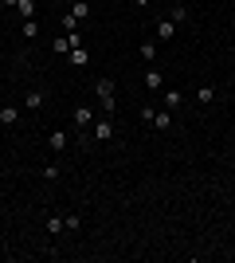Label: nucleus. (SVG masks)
<instances>
[{"label": "nucleus", "mask_w": 235, "mask_h": 263, "mask_svg": "<svg viewBox=\"0 0 235 263\" xmlns=\"http://www.w3.org/2000/svg\"><path fill=\"white\" fill-rule=\"evenodd\" d=\"M94 95H98V106H102V114L110 118V114H114V79H110V75H102L98 83H94Z\"/></svg>", "instance_id": "f257e3e1"}, {"label": "nucleus", "mask_w": 235, "mask_h": 263, "mask_svg": "<svg viewBox=\"0 0 235 263\" xmlns=\"http://www.w3.org/2000/svg\"><path fill=\"white\" fill-rule=\"evenodd\" d=\"M90 134H94V142H114V118H94V126H90Z\"/></svg>", "instance_id": "f03ea898"}, {"label": "nucleus", "mask_w": 235, "mask_h": 263, "mask_svg": "<svg viewBox=\"0 0 235 263\" xmlns=\"http://www.w3.org/2000/svg\"><path fill=\"white\" fill-rule=\"evenodd\" d=\"M177 32H180V28H177V24H173V20L165 16V20H157V28H153V40H157V44H165V40H173Z\"/></svg>", "instance_id": "7ed1b4c3"}, {"label": "nucleus", "mask_w": 235, "mask_h": 263, "mask_svg": "<svg viewBox=\"0 0 235 263\" xmlns=\"http://www.w3.org/2000/svg\"><path fill=\"white\" fill-rule=\"evenodd\" d=\"M71 118H75V126H78V130L87 134L90 126H94V110H90V106H75V110H71Z\"/></svg>", "instance_id": "20e7f679"}, {"label": "nucleus", "mask_w": 235, "mask_h": 263, "mask_svg": "<svg viewBox=\"0 0 235 263\" xmlns=\"http://www.w3.org/2000/svg\"><path fill=\"white\" fill-rule=\"evenodd\" d=\"M149 126H153V130H161V134L173 130V110H165V106L153 110V122H149Z\"/></svg>", "instance_id": "39448f33"}, {"label": "nucleus", "mask_w": 235, "mask_h": 263, "mask_svg": "<svg viewBox=\"0 0 235 263\" xmlns=\"http://www.w3.org/2000/svg\"><path fill=\"white\" fill-rule=\"evenodd\" d=\"M47 145H51L55 154H63V149L71 145V134L67 130H51V134H47Z\"/></svg>", "instance_id": "423d86ee"}, {"label": "nucleus", "mask_w": 235, "mask_h": 263, "mask_svg": "<svg viewBox=\"0 0 235 263\" xmlns=\"http://www.w3.org/2000/svg\"><path fill=\"white\" fill-rule=\"evenodd\" d=\"M145 90H153V95H161V90H165V75H161L157 67H149V71H145Z\"/></svg>", "instance_id": "0eeeda50"}, {"label": "nucleus", "mask_w": 235, "mask_h": 263, "mask_svg": "<svg viewBox=\"0 0 235 263\" xmlns=\"http://www.w3.org/2000/svg\"><path fill=\"white\" fill-rule=\"evenodd\" d=\"M16 122H20V106L4 102V106H0V126H16Z\"/></svg>", "instance_id": "6e6552de"}, {"label": "nucleus", "mask_w": 235, "mask_h": 263, "mask_svg": "<svg viewBox=\"0 0 235 263\" xmlns=\"http://www.w3.org/2000/svg\"><path fill=\"white\" fill-rule=\"evenodd\" d=\"M24 110H44V90H28V95H24Z\"/></svg>", "instance_id": "1a4fd4ad"}, {"label": "nucleus", "mask_w": 235, "mask_h": 263, "mask_svg": "<svg viewBox=\"0 0 235 263\" xmlns=\"http://www.w3.org/2000/svg\"><path fill=\"white\" fill-rule=\"evenodd\" d=\"M161 95H165V99H161V102H165V110H173V114H177L180 102H184V99H180V90H161Z\"/></svg>", "instance_id": "9d476101"}, {"label": "nucleus", "mask_w": 235, "mask_h": 263, "mask_svg": "<svg viewBox=\"0 0 235 263\" xmlns=\"http://www.w3.org/2000/svg\"><path fill=\"white\" fill-rule=\"evenodd\" d=\"M71 16H75V20L82 24V20L90 16V4H87V0H71Z\"/></svg>", "instance_id": "9b49d317"}, {"label": "nucleus", "mask_w": 235, "mask_h": 263, "mask_svg": "<svg viewBox=\"0 0 235 263\" xmlns=\"http://www.w3.org/2000/svg\"><path fill=\"white\" fill-rule=\"evenodd\" d=\"M157 51H161V47H157V40H141V59H145V63H153Z\"/></svg>", "instance_id": "f8f14e48"}, {"label": "nucleus", "mask_w": 235, "mask_h": 263, "mask_svg": "<svg viewBox=\"0 0 235 263\" xmlns=\"http://www.w3.org/2000/svg\"><path fill=\"white\" fill-rule=\"evenodd\" d=\"M196 102H200V106H212L216 102V87H196Z\"/></svg>", "instance_id": "ddd939ff"}, {"label": "nucleus", "mask_w": 235, "mask_h": 263, "mask_svg": "<svg viewBox=\"0 0 235 263\" xmlns=\"http://www.w3.org/2000/svg\"><path fill=\"white\" fill-rule=\"evenodd\" d=\"M16 12H20V20H35V0H20Z\"/></svg>", "instance_id": "4468645a"}, {"label": "nucleus", "mask_w": 235, "mask_h": 263, "mask_svg": "<svg viewBox=\"0 0 235 263\" xmlns=\"http://www.w3.org/2000/svg\"><path fill=\"white\" fill-rule=\"evenodd\" d=\"M168 20L177 24V28H180V24H188V8H184V4H177V8L168 12Z\"/></svg>", "instance_id": "2eb2a0df"}, {"label": "nucleus", "mask_w": 235, "mask_h": 263, "mask_svg": "<svg viewBox=\"0 0 235 263\" xmlns=\"http://www.w3.org/2000/svg\"><path fill=\"white\" fill-rule=\"evenodd\" d=\"M47 232H51V236L67 232V220H63V216H51V220H47Z\"/></svg>", "instance_id": "dca6fc26"}, {"label": "nucleus", "mask_w": 235, "mask_h": 263, "mask_svg": "<svg viewBox=\"0 0 235 263\" xmlns=\"http://www.w3.org/2000/svg\"><path fill=\"white\" fill-rule=\"evenodd\" d=\"M71 63H75V67H82V63H87V47H82V44H78V47H71Z\"/></svg>", "instance_id": "f3484780"}, {"label": "nucleus", "mask_w": 235, "mask_h": 263, "mask_svg": "<svg viewBox=\"0 0 235 263\" xmlns=\"http://www.w3.org/2000/svg\"><path fill=\"white\" fill-rule=\"evenodd\" d=\"M20 32H24V40H35V35H39V24H35V20H24Z\"/></svg>", "instance_id": "a211bd4d"}, {"label": "nucleus", "mask_w": 235, "mask_h": 263, "mask_svg": "<svg viewBox=\"0 0 235 263\" xmlns=\"http://www.w3.org/2000/svg\"><path fill=\"white\" fill-rule=\"evenodd\" d=\"M59 28H63V32H75V28H78V20H75V16H71V12H67V16L59 20Z\"/></svg>", "instance_id": "6ab92c4d"}, {"label": "nucleus", "mask_w": 235, "mask_h": 263, "mask_svg": "<svg viewBox=\"0 0 235 263\" xmlns=\"http://www.w3.org/2000/svg\"><path fill=\"white\" fill-rule=\"evenodd\" d=\"M59 173H63L59 165H44V177H47V181H59Z\"/></svg>", "instance_id": "aec40b11"}, {"label": "nucleus", "mask_w": 235, "mask_h": 263, "mask_svg": "<svg viewBox=\"0 0 235 263\" xmlns=\"http://www.w3.org/2000/svg\"><path fill=\"white\" fill-rule=\"evenodd\" d=\"M0 4H4V8H16V4H20V0H0Z\"/></svg>", "instance_id": "412c9836"}, {"label": "nucleus", "mask_w": 235, "mask_h": 263, "mask_svg": "<svg viewBox=\"0 0 235 263\" xmlns=\"http://www.w3.org/2000/svg\"><path fill=\"white\" fill-rule=\"evenodd\" d=\"M134 4H137V8H149V0H134Z\"/></svg>", "instance_id": "4be33fe9"}]
</instances>
